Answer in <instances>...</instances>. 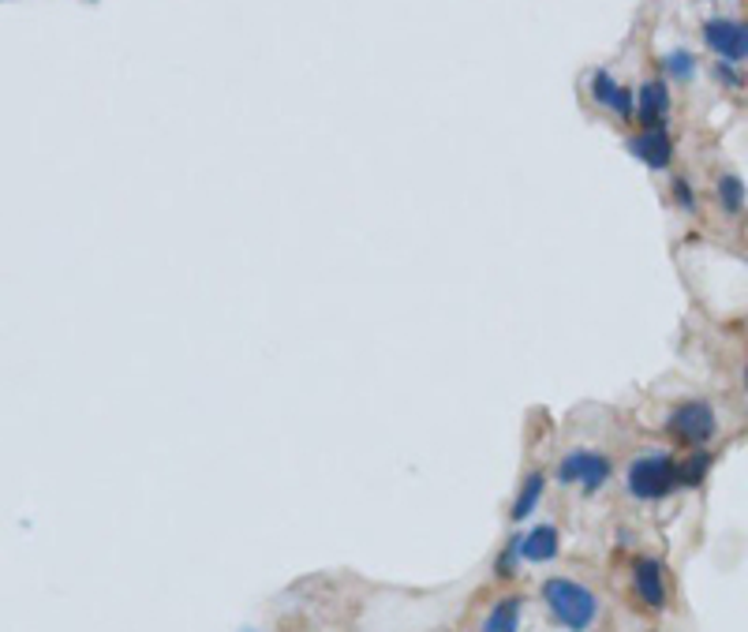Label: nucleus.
Here are the masks:
<instances>
[{"instance_id":"f257e3e1","label":"nucleus","mask_w":748,"mask_h":632,"mask_svg":"<svg viewBox=\"0 0 748 632\" xmlns=\"http://www.w3.org/2000/svg\"><path fill=\"white\" fill-rule=\"evenodd\" d=\"M539 595H543L550 621L565 632H592L599 614H603L595 591L573 577H547L543 588H539Z\"/></svg>"},{"instance_id":"f03ea898","label":"nucleus","mask_w":748,"mask_h":632,"mask_svg":"<svg viewBox=\"0 0 748 632\" xmlns=\"http://www.w3.org/2000/svg\"><path fill=\"white\" fill-rule=\"evenodd\" d=\"M625 490L633 501H666L677 494V457L666 449L640 453L625 468Z\"/></svg>"},{"instance_id":"7ed1b4c3","label":"nucleus","mask_w":748,"mask_h":632,"mask_svg":"<svg viewBox=\"0 0 748 632\" xmlns=\"http://www.w3.org/2000/svg\"><path fill=\"white\" fill-rule=\"evenodd\" d=\"M666 434L685 449H707L718 438V412L711 401L688 397L666 412Z\"/></svg>"},{"instance_id":"20e7f679","label":"nucleus","mask_w":748,"mask_h":632,"mask_svg":"<svg viewBox=\"0 0 748 632\" xmlns=\"http://www.w3.org/2000/svg\"><path fill=\"white\" fill-rule=\"evenodd\" d=\"M554 479L558 487H580L592 498L614 479V460L599 449H569L565 457L554 464Z\"/></svg>"},{"instance_id":"39448f33","label":"nucleus","mask_w":748,"mask_h":632,"mask_svg":"<svg viewBox=\"0 0 748 632\" xmlns=\"http://www.w3.org/2000/svg\"><path fill=\"white\" fill-rule=\"evenodd\" d=\"M700 34H704V45L711 49L718 61H726V64L748 61V23L745 19H730V15L704 19Z\"/></svg>"},{"instance_id":"423d86ee","label":"nucleus","mask_w":748,"mask_h":632,"mask_svg":"<svg viewBox=\"0 0 748 632\" xmlns=\"http://www.w3.org/2000/svg\"><path fill=\"white\" fill-rule=\"evenodd\" d=\"M628 584H633V595L644 610H666L671 607V580H666L663 561L655 555H640L633 558V572H628Z\"/></svg>"},{"instance_id":"0eeeda50","label":"nucleus","mask_w":748,"mask_h":632,"mask_svg":"<svg viewBox=\"0 0 748 632\" xmlns=\"http://www.w3.org/2000/svg\"><path fill=\"white\" fill-rule=\"evenodd\" d=\"M625 146L636 162H644L647 169H655V173H666L674 162V139H671V132H666V124L663 127H640L636 135H628Z\"/></svg>"},{"instance_id":"6e6552de","label":"nucleus","mask_w":748,"mask_h":632,"mask_svg":"<svg viewBox=\"0 0 748 632\" xmlns=\"http://www.w3.org/2000/svg\"><path fill=\"white\" fill-rule=\"evenodd\" d=\"M592 102L610 108V113L622 116V121H628V116L636 113V94L628 91V86L617 83V79L610 75L606 68H599V72L592 75Z\"/></svg>"},{"instance_id":"1a4fd4ad","label":"nucleus","mask_w":748,"mask_h":632,"mask_svg":"<svg viewBox=\"0 0 748 632\" xmlns=\"http://www.w3.org/2000/svg\"><path fill=\"white\" fill-rule=\"evenodd\" d=\"M561 555V528L558 525H536L528 531H520V558L528 561V566H547V561H554Z\"/></svg>"},{"instance_id":"9d476101","label":"nucleus","mask_w":748,"mask_h":632,"mask_svg":"<svg viewBox=\"0 0 748 632\" xmlns=\"http://www.w3.org/2000/svg\"><path fill=\"white\" fill-rule=\"evenodd\" d=\"M671 116V86L666 79H647L636 91V121L644 127H663Z\"/></svg>"},{"instance_id":"9b49d317","label":"nucleus","mask_w":748,"mask_h":632,"mask_svg":"<svg viewBox=\"0 0 748 632\" xmlns=\"http://www.w3.org/2000/svg\"><path fill=\"white\" fill-rule=\"evenodd\" d=\"M520 621H524V595L509 591V595L495 599V607L484 614L479 632H520Z\"/></svg>"},{"instance_id":"f8f14e48","label":"nucleus","mask_w":748,"mask_h":632,"mask_svg":"<svg viewBox=\"0 0 748 632\" xmlns=\"http://www.w3.org/2000/svg\"><path fill=\"white\" fill-rule=\"evenodd\" d=\"M543 494H547V472L531 468L528 476L520 479V487H517V498H513V506H509V520H513V525H524L531 512L539 509Z\"/></svg>"},{"instance_id":"ddd939ff","label":"nucleus","mask_w":748,"mask_h":632,"mask_svg":"<svg viewBox=\"0 0 748 632\" xmlns=\"http://www.w3.org/2000/svg\"><path fill=\"white\" fill-rule=\"evenodd\" d=\"M711 468H715V453L711 449H688V457L677 460V487H682V490L704 487V479L711 476Z\"/></svg>"},{"instance_id":"4468645a","label":"nucleus","mask_w":748,"mask_h":632,"mask_svg":"<svg viewBox=\"0 0 748 632\" xmlns=\"http://www.w3.org/2000/svg\"><path fill=\"white\" fill-rule=\"evenodd\" d=\"M715 199H718V206H723L726 217H745V206H748L745 180L737 173H723L715 184Z\"/></svg>"},{"instance_id":"2eb2a0df","label":"nucleus","mask_w":748,"mask_h":632,"mask_svg":"<svg viewBox=\"0 0 748 632\" xmlns=\"http://www.w3.org/2000/svg\"><path fill=\"white\" fill-rule=\"evenodd\" d=\"M520 566H524V558H520V531H513V536L506 539V547L495 555V580H513Z\"/></svg>"},{"instance_id":"dca6fc26","label":"nucleus","mask_w":748,"mask_h":632,"mask_svg":"<svg viewBox=\"0 0 748 632\" xmlns=\"http://www.w3.org/2000/svg\"><path fill=\"white\" fill-rule=\"evenodd\" d=\"M663 75L674 79V83H688V79L696 75V56L688 53V49H671V53L663 56Z\"/></svg>"},{"instance_id":"f3484780","label":"nucleus","mask_w":748,"mask_h":632,"mask_svg":"<svg viewBox=\"0 0 748 632\" xmlns=\"http://www.w3.org/2000/svg\"><path fill=\"white\" fill-rule=\"evenodd\" d=\"M671 199L682 214H696L700 210V199H696V187L685 180V176H674L671 180Z\"/></svg>"},{"instance_id":"a211bd4d","label":"nucleus","mask_w":748,"mask_h":632,"mask_svg":"<svg viewBox=\"0 0 748 632\" xmlns=\"http://www.w3.org/2000/svg\"><path fill=\"white\" fill-rule=\"evenodd\" d=\"M711 75L718 79V83L726 86V91H745L748 86V79L737 72V64H726V61H718L715 68H711Z\"/></svg>"},{"instance_id":"6ab92c4d","label":"nucleus","mask_w":748,"mask_h":632,"mask_svg":"<svg viewBox=\"0 0 748 632\" xmlns=\"http://www.w3.org/2000/svg\"><path fill=\"white\" fill-rule=\"evenodd\" d=\"M745 382H748V367H745Z\"/></svg>"}]
</instances>
